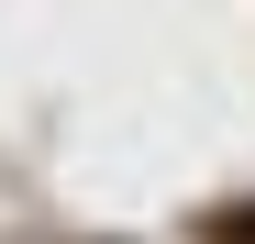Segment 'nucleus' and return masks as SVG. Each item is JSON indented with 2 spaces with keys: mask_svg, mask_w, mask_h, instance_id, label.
Listing matches in <instances>:
<instances>
[{
  "mask_svg": "<svg viewBox=\"0 0 255 244\" xmlns=\"http://www.w3.org/2000/svg\"><path fill=\"white\" fill-rule=\"evenodd\" d=\"M200 244H255V200H233V211H211V222H200Z\"/></svg>",
  "mask_w": 255,
  "mask_h": 244,
  "instance_id": "obj_1",
  "label": "nucleus"
}]
</instances>
